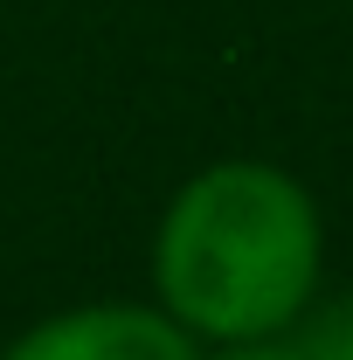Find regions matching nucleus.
I'll use <instances>...</instances> for the list:
<instances>
[{"label": "nucleus", "instance_id": "obj_4", "mask_svg": "<svg viewBox=\"0 0 353 360\" xmlns=\"http://www.w3.org/2000/svg\"><path fill=\"white\" fill-rule=\"evenodd\" d=\"M215 360H305V347L284 340V333H270V340H229Z\"/></svg>", "mask_w": 353, "mask_h": 360}, {"label": "nucleus", "instance_id": "obj_1", "mask_svg": "<svg viewBox=\"0 0 353 360\" xmlns=\"http://www.w3.org/2000/svg\"><path fill=\"white\" fill-rule=\"evenodd\" d=\"M319 208L264 160H222L194 174L160 215L153 277L174 326L208 340H270L305 319L319 291Z\"/></svg>", "mask_w": 353, "mask_h": 360}, {"label": "nucleus", "instance_id": "obj_2", "mask_svg": "<svg viewBox=\"0 0 353 360\" xmlns=\"http://www.w3.org/2000/svg\"><path fill=\"white\" fill-rule=\"evenodd\" d=\"M0 360H194L187 333L146 305H84V312L42 319Z\"/></svg>", "mask_w": 353, "mask_h": 360}, {"label": "nucleus", "instance_id": "obj_3", "mask_svg": "<svg viewBox=\"0 0 353 360\" xmlns=\"http://www.w3.org/2000/svg\"><path fill=\"white\" fill-rule=\"evenodd\" d=\"M298 347H305V360H353V305H326Z\"/></svg>", "mask_w": 353, "mask_h": 360}]
</instances>
